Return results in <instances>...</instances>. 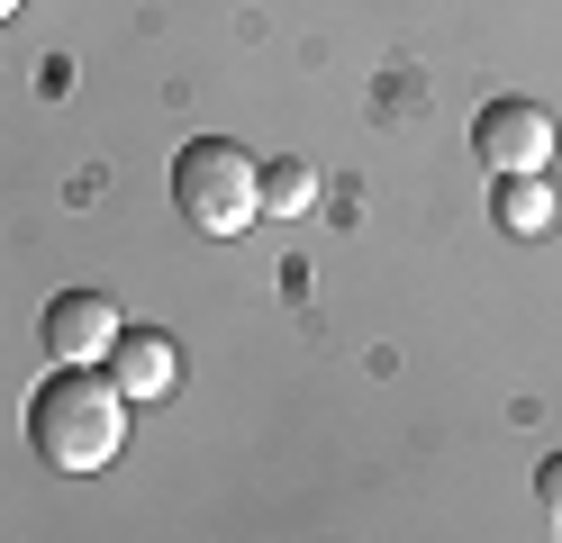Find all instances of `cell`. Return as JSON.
<instances>
[{
    "mask_svg": "<svg viewBox=\"0 0 562 543\" xmlns=\"http://www.w3.org/2000/svg\"><path fill=\"white\" fill-rule=\"evenodd\" d=\"M0 19H19V0H0Z\"/></svg>",
    "mask_w": 562,
    "mask_h": 543,
    "instance_id": "cell-9",
    "label": "cell"
},
{
    "mask_svg": "<svg viewBox=\"0 0 562 543\" xmlns=\"http://www.w3.org/2000/svg\"><path fill=\"white\" fill-rule=\"evenodd\" d=\"M308 200H318V172H308V163H291V155L263 163V217H300Z\"/></svg>",
    "mask_w": 562,
    "mask_h": 543,
    "instance_id": "cell-7",
    "label": "cell"
},
{
    "mask_svg": "<svg viewBox=\"0 0 562 543\" xmlns=\"http://www.w3.org/2000/svg\"><path fill=\"white\" fill-rule=\"evenodd\" d=\"M490 217H499V236H544L553 227V181L544 172H490Z\"/></svg>",
    "mask_w": 562,
    "mask_h": 543,
    "instance_id": "cell-6",
    "label": "cell"
},
{
    "mask_svg": "<svg viewBox=\"0 0 562 543\" xmlns=\"http://www.w3.org/2000/svg\"><path fill=\"white\" fill-rule=\"evenodd\" d=\"M472 155L490 172H544L553 163V109L536 100H490L481 118H472Z\"/></svg>",
    "mask_w": 562,
    "mask_h": 543,
    "instance_id": "cell-3",
    "label": "cell"
},
{
    "mask_svg": "<svg viewBox=\"0 0 562 543\" xmlns=\"http://www.w3.org/2000/svg\"><path fill=\"white\" fill-rule=\"evenodd\" d=\"M127 408L136 398L100 362H55V381L27 398V444L55 471H110L127 453Z\"/></svg>",
    "mask_w": 562,
    "mask_h": 543,
    "instance_id": "cell-1",
    "label": "cell"
},
{
    "mask_svg": "<svg viewBox=\"0 0 562 543\" xmlns=\"http://www.w3.org/2000/svg\"><path fill=\"white\" fill-rule=\"evenodd\" d=\"M100 372H110L136 408H146V398H172V389H182V344L155 336V326H119V344H110Z\"/></svg>",
    "mask_w": 562,
    "mask_h": 543,
    "instance_id": "cell-5",
    "label": "cell"
},
{
    "mask_svg": "<svg viewBox=\"0 0 562 543\" xmlns=\"http://www.w3.org/2000/svg\"><path fill=\"white\" fill-rule=\"evenodd\" d=\"M119 299L110 290H55L46 317H37V336H46V362H110L119 344Z\"/></svg>",
    "mask_w": 562,
    "mask_h": 543,
    "instance_id": "cell-4",
    "label": "cell"
},
{
    "mask_svg": "<svg viewBox=\"0 0 562 543\" xmlns=\"http://www.w3.org/2000/svg\"><path fill=\"white\" fill-rule=\"evenodd\" d=\"M536 498H544V507H553V517H562V453H553V462L536 471Z\"/></svg>",
    "mask_w": 562,
    "mask_h": 543,
    "instance_id": "cell-8",
    "label": "cell"
},
{
    "mask_svg": "<svg viewBox=\"0 0 562 543\" xmlns=\"http://www.w3.org/2000/svg\"><path fill=\"white\" fill-rule=\"evenodd\" d=\"M172 208H182L191 236L227 245V236H245L263 217V163L236 136H200V145L172 155Z\"/></svg>",
    "mask_w": 562,
    "mask_h": 543,
    "instance_id": "cell-2",
    "label": "cell"
}]
</instances>
